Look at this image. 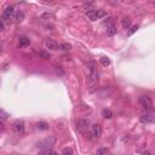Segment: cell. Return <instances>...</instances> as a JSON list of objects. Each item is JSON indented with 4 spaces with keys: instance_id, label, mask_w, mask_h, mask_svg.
Returning <instances> with one entry per match:
<instances>
[{
    "instance_id": "cell-1",
    "label": "cell",
    "mask_w": 155,
    "mask_h": 155,
    "mask_svg": "<svg viewBox=\"0 0 155 155\" xmlns=\"http://www.w3.org/2000/svg\"><path fill=\"white\" fill-rule=\"evenodd\" d=\"M98 80H99V73L97 70L96 67H91L90 68V74L87 78V87H89V91L92 92L96 90L97 85H98Z\"/></svg>"
},
{
    "instance_id": "cell-2",
    "label": "cell",
    "mask_w": 155,
    "mask_h": 155,
    "mask_svg": "<svg viewBox=\"0 0 155 155\" xmlns=\"http://www.w3.org/2000/svg\"><path fill=\"white\" fill-rule=\"evenodd\" d=\"M91 123L89 119H80L76 123V131L79 133H86L91 129Z\"/></svg>"
},
{
    "instance_id": "cell-3",
    "label": "cell",
    "mask_w": 155,
    "mask_h": 155,
    "mask_svg": "<svg viewBox=\"0 0 155 155\" xmlns=\"http://www.w3.org/2000/svg\"><path fill=\"white\" fill-rule=\"evenodd\" d=\"M107 15L105 11H103V10H92V11H86V16L89 17L91 21H96V19H99L102 17H104Z\"/></svg>"
},
{
    "instance_id": "cell-4",
    "label": "cell",
    "mask_w": 155,
    "mask_h": 155,
    "mask_svg": "<svg viewBox=\"0 0 155 155\" xmlns=\"http://www.w3.org/2000/svg\"><path fill=\"white\" fill-rule=\"evenodd\" d=\"M12 130L15 133L19 134V136L26 132V126H24L23 120H15L12 124Z\"/></svg>"
},
{
    "instance_id": "cell-5",
    "label": "cell",
    "mask_w": 155,
    "mask_h": 155,
    "mask_svg": "<svg viewBox=\"0 0 155 155\" xmlns=\"http://www.w3.org/2000/svg\"><path fill=\"white\" fill-rule=\"evenodd\" d=\"M138 103L145 110H149L153 107V101H152V98H150L149 96H140L138 98Z\"/></svg>"
},
{
    "instance_id": "cell-6",
    "label": "cell",
    "mask_w": 155,
    "mask_h": 155,
    "mask_svg": "<svg viewBox=\"0 0 155 155\" xmlns=\"http://www.w3.org/2000/svg\"><path fill=\"white\" fill-rule=\"evenodd\" d=\"M90 134L92 139H99L102 136V127L99 124H95L91 126L90 129Z\"/></svg>"
},
{
    "instance_id": "cell-7",
    "label": "cell",
    "mask_w": 155,
    "mask_h": 155,
    "mask_svg": "<svg viewBox=\"0 0 155 155\" xmlns=\"http://www.w3.org/2000/svg\"><path fill=\"white\" fill-rule=\"evenodd\" d=\"M15 9H13V6H6L5 7V10L3 11V15H1V19H4V21H10L11 18H13L15 17Z\"/></svg>"
},
{
    "instance_id": "cell-8",
    "label": "cell",
    "mask_w": 155,
    "mask_h": 155,
    "mask_svg": "<svg viewBox=\"0 0 155 155\" xmlns=\"http://www.w3.org/2000/svg\"><path fill=\"white\" fill-rule=\"evenodd\" d=\"M55 142H56V139H55V137H52V136H50V137H46L45 139L42 140V142H40L38 144V147H40V148H42V149H45V148H51L53 144H55Z\"/></svg>"
},
{
    "instance_id": "cell-9",
    "label": "cell",
    "mask_w": 155,
    "mask_h": 155,
    "mask_svg": "<svg viewBox=\"0 0 155 155\" xmlns=\"http://www.w3.org/2000/svg\"><path fill=\"white\" fill-rule=\"evenodd\" d=\"M139 119L143 124H150V123H153V121H155V116L152 113H147V111H145V113H143L139 116Z\"/></svg>"
},
{
    "instance_id": "cell-10",
    "label": "cell",
    "mask_w": 155,
    "mask_h": 155,
    "mask_svg": "<svg viewBox=\"0 0 155 155\" xmlns=\"http://www.w3.org/2000/svg\"><path fill=\"white\" fill-rule=\"evenodd\" d=\"M45 46L46 48H48V50H52V51H56L60 48V45L53 40V39H50V38H47L45 39Z\"/></svg>"
},
{
    "instance_id": "cell-11",
    "label": "cell",
    "mask_w": 155,
    "mask_h": 155,
    "mask_svg": "<svg viewBox=\"0 0 155 155\" xmlns=\"http://www.w3.org/2000/svg\"><path fill=\"white\" fill-rule=\"evenodd\" d=\"M30 45V40L28 38L23 36V38H19V46L21 47H26V46H29Z\"/></svg>"
},
{
    "instance_id": "cell-12",
    "label": "cell",
    "mask_w": 155,
    "mask_h": 155,
    "mask_svg": "<svg viewBox=\"0 0 155 155\" xmlns=\"http://www.w3.org/2000/svg\"><path fill=\"white\" fill-rule=\"evenodd\" d=\"M116 34V26L115 24H113V26H110L107 28V35L108 36H114Z\"/></svg>"
},
{
    "instance_id": "cell-13",
    "label": "cell",
    "mask_w": 155,
    "mask_h": 155,
    "mask_svg": "<svg viewBox=\"0 0 155 155\" xmlns=\"http://www.w3.org/2000/svg\"><path fill=\"white\" fill-rule=\"evenodd\" d=\"M24 18V13L22 11H17L16 15H15V22L16 23H21Z\"/></svg>"
},
{
    "instance_id": "cell-14",
    "label": "cell",
    "mask_w": 155,
    "mask_h": 155,
    "mask_svg": "<svg viewBox=\"0 0 155 155\" xmlns=\"http://www.w3.org/2000/svg\"><path fill=\"white\" fill-rule=\"evenodd\" d=\"M121 24H123L124 29H129L131 27V18L130 17H125L123 18V21H121Z\"/></svg>"
},
{
    "instance_id": "cell-15",
    "label": "cell",
    "mask_w": 155,
    "mask_h": 155,
    "mask_svg": "<svg viewBox=\"0 0 155 155\" xmlns=\"http://www.w3.org/2000/svg\"><path fill=\"white\" fill-rule=\"evenodd\" d=\"M102 115H103V118H105V119H110L111 116H113V111H111L110 109H103Z\"/></svg>"
},
{
    "instance_id": "cell-16",
    "label": "cell",
    "mask_w": 155,
    "mask_h": 155,
    "mask_svg": "<svg viewBox=\"0 0 155 155\" xmlns=\"http://www.w3.org/2000/svg\"><path fill=\"white\" fill-rule=\"evenodd\" d=\"M84 9L87 10V11H92V10H96L95 9V3H84Z\"/></svg>"
},
{
    "instance_id": "cell-17",
    "label": "cell",
    "mask_w": 155,
    "mask_h": 155,
    "mask_svg": "<svg viewBox=\"0 0 155 155\" xmlns=\"http://www.w3.org/2000/svg\"><path fill=\"white\" fill-rule=\"evenodd\" d=\"M36 127L39 129V130H48V124L47 123H44V121H40V123H38L36 124Z\"/></svg>"
},
{
    "instance_id": "cell-18",
    "label": "cell",
    "mask_w": 155,
    "mask_h": 155,
    "mask_svg": "<svg viewBox=\"0 0 155 155\" xmlns=\"http://www.w3.org/2000/svg\"><path fill=\"white\" fill-rule=\"evenodd\" d=\"M53 154V150L52 148H45V149H42L40 153H39V155H51Z\"/></svg>"
},
{
    "instance_id": "cell-19",
    "label": "cell",
    "mask_w": 155,
    "mask_h": 155,
    "mask_svg": "<svg viewBox=\"0 0 155 155\" xmlns=\"http://www.w3.org/2000/svg\"><path fill=\"white\" fill-rule=\"evenodd\" d=\"M9 116H10V115H9L5 110H3V109L0 110V120H1V123H4V121L9 118Z\"/></svg>"
},
{
    "instance_id": "cell-20",
    "label": "cell",
    "mask_w": 155,
    "mask_h": 155,
    "mask_svg": "<svg viewBox=\"0 0 155 155\" xmlns=\"http://www.w3.org/2000/svg\"><path fill=\"white\" fill-rule=\"evenodd\" d=\"M99 62H101V64L103 66V67H107V66H109V64H110L109 58H107V57H102L101 60H99Z\"/></svg>"
},
{
    "instance_id": "cell-21",
    "label": "cell",
    "mask_w": 155,
    "mask_h": 155,
    "mask_svg": "<svg viewBox=\"0 0 155 155\" xmlns=\"http://www.w3.org/2000/svg\"><path fill=\"white\" fill-rule=\"evenodd\" d=\"M62 155H73V149L70 147H66L62 150Z\"/></svg>"
},
{
    "instance_id": "cell-22",
    "label": "cell",
    "mask_w": 155,
    "mask_h": 155,
    "mask_svg": "<svg viewBox=\"0 0 155 155\" xmlns=\"http://www.w3.org/2000/svg\"><path fill=\"white\" fill-rule=\"evenodd\" d=\"M108 153H109V150L107 149V148H101V149L97 150L96 154H97V155H107Z\"/></svg>"
},
{
    "instance_id": "cell-23",
    "label": "cell",
    "mask_w": 155,
    "mask_h": 155,
    "mask_svg": "<svg viewBox=\"0 0 155 155\" xmlns=\"http://www.w3.org/2000/svg\"><path fill=\"white\" fill-rule=\"evenodd\" d=\"M39 56H40L41 58H44V60H48V58H50V53L46 52V51H40L39 52Z\"/></svg>"
},
{
    "instance_id": "cell-24",
    "label": "cell",
    "mask_w": 155,
    "mask_h": 155,
    "mask_svg": "<svg viewBox=\"0 0 155 155\" xmlns=\"http://www.w3.org/2000/svg\"><path fill=\"white\" fill-rule=\"evenodd\" d=\"M105 26H107V28H108V27H110V26H113V24H114V18L113 17H108V18H107L105 19Z\"/></svg>"
},
{
    "instance_id": "cell-25",
    "label": "cell",
    "mask_w": 155,
    "mask_h": 155,
    "mask_svg": "<svg viewBox=\"0 0 155 155\" xmlns=\"http://www.w3.org/2000/svg\"><path fill=\"white\" fill-rule=\"evenodd\" d=\"M60 48H61V50L68 51V50H70V48H72V46L69 45V44H62V45H60Z\"/></svg>"
},
{
    "instance_id": "cell-26",
    "label": "cell",
    "mask_w": 155,
    "mask_h": 155,
    "mask_svg": "<svg viewBox=\"0 0 155 155\" xmlns=\"http://www.w3.org/2000/svg\"><path fill=\"white\" fill-rule=\"evenodd\" d=\"M137 29H138V26H134V27H132V28L130 29L127 34H129V35H132V34H133L134 32H137Z\"/></svg>"
},
{
    "instance_id": "cell-27",
    "label": "cell",
    "mask_w": 155,
    "mask_h": 155,
    "mask_svg": "<svg viewBox=\"0 0 155 155\" xmlns=\"http://www.w3.org/2000/svg\"><path fill=\"white\" fill-rule=\"evenodd\" d=\"M0 28H1V30H3V32L5 30V23H4V19H1V21H0Z\"/></svg>"
},
{
    "instance_id": "cell-28",
    "label": "cell",
    "mask_w": 155,
    "mask_h": 155,
    "mask_svg": "<svg viewBox=\"0 0 155 155\" xmlns=\"http://www.w3.org/2000/svg\"><path fill=\"white\" fill-rule=\"evenodd\" d=\"M142 155H150V153H148V152H145V153H143Z\"/></svg>"
},
{
    "instance_id": "cell-29",
    "label": "cell",
    "mask_w": 155,
    "mask_h": 155,
    "mask_svg": "<svg viewBox=\"0 0 155 155\" xmlns=\"http://www.w3.org/2000/svg\"><path fill=\"white\" fill-rule=\"evenodd\" d=\"M153 4H154V5H155V0H154V1H153Z\"/></svg>"
}]
</instances>
